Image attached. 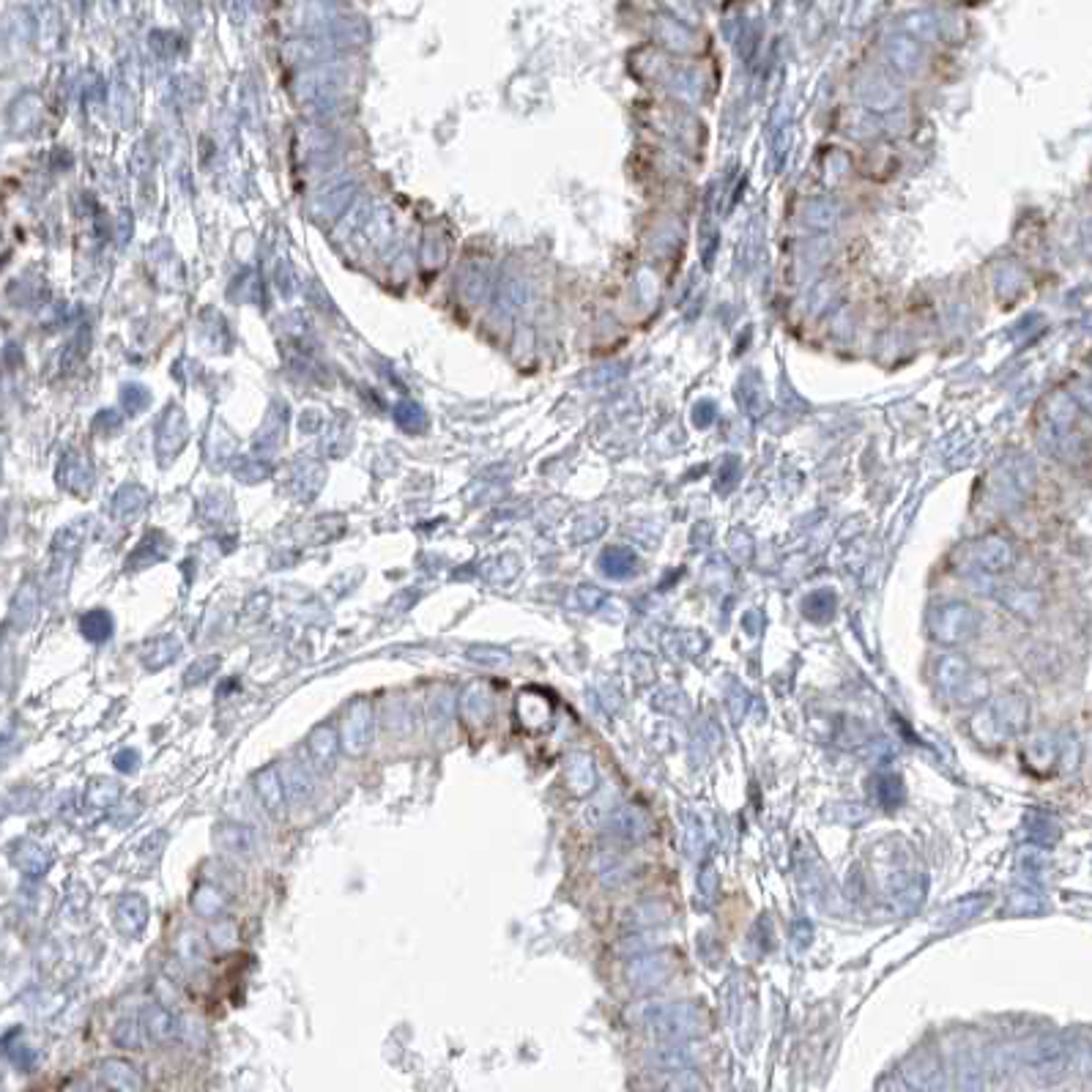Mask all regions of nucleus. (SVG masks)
<instances>
[{"label":"nucleus","mask_w":1092,"mask_h":1092,"mask_svg":"<svg viewBox=\"0 0 1092 1092\" xmlns=\"http://www.w3.org/2000/svg\"><path fill=\"white\" fill-rule=\"evenodd\" d=\"M99 1087L121 1089V1092H134V1089L142 1087V1079H140L134 1065H129L124 1059H105L99 1065Z\"/></svg>","instance_id":"6e6552de"},{"label":"nucleus","mask_w":1092,"mask_h":1092,"mask_svg":"<svg viewBox=\"0 0 1092 1092\" xmlns=\"http://www.w3.org/2000/svg\"><path fill=\"white\" fill-rule=\"evenodd\" d=\"M613 829H616V835H622V838H635V833H640L638 814L630 811V808L619 811V814L613 816Z\"/></svg>","instance_id":"412c9836"},{"label":"nucleus","mask_w":1092,"mask_h":1092,"mask_svg":"<svg viewBox=\"0 0 1092 1092\" xmlns=\"http://www.w3.org/2000/svg\"><path fill=\"white\" fill-rule=\"evenodd\" d=\"M140 1022L146 1035L154 1043H170L173 1038H178V1018L162 1005H146L140 1013Z\"/></svg>","instance_id":"0eeeda50"},{"label":"nucleus","mask_w":1092,"mask_h":1092,"mask_svg":"<svg viewBox=\"0 0 1092 1092\" xmlns=\"http://www.w3.org/2000/svg\"><path fill=\"white\" fill-rule=\"evenodd\" d=\"M140 1024L134 1022V1018H124V1022H118L115 1030H112V1043H115V1046H121V1049H137L140 1043H142V1032H146V1030H140Z\"/></svg>","instance_id":"6ab92c4d"},{"label":"nucleus","mask_w":1092,"mask_h":1092,"mask_svg":"<svg viewBox=\"0 0 1092 1092\" xmlns=\"http://www.w3.org/2000/svg\"><path fill=\"white\" fill-rule=\"evenodd\" d=\"M112 764L121 770V772H134L140 767V753L137 750H121V753L112 758Z\"/></svg>","instance_id":"4be33fe9"},{"label":"nucleus","mask_w":1092,"mask_h":1092,"mask_svg":"<svg viewBox=\"0 0 1092 1092\" xmlns=\"http://www.w3.org/2000/svg\"><path fill=\"white\" fill-rule=\"evenodd\" d=\"M279 770H282L285 792H288L291 805H307V802L313 799V794H315V777H313L310 770H307L304 764H299V762H291V764H285Z\"/></svg>","instance_id":"1a4fd4ad"},{"label":"nucleus","mask_w":1092,"mask_h":1092,"mask_svg":"<svg viewBox=\"0 0 1092 1092\" xmlns=\"http://www.w3.org/2000/svg\"><path fill=\"white\" fill-rule=\"evenodd\" d=\"M213 843H217L225 854L244 857V860H249L255 854V849H257L252 829L244 827V824H233V821H225V824H220L217 829H213Z\"/></svg>","instance_id":"423d86ee"},{"label":"nucleus","mask_w":1092,"mask_h":1092,"mask_svg":"<svg viewBox=\"0 0 1092 1092\" xmlns=\"http://www.w3.org/2000/svg\"><path fill=\"white\" fill-rule=\"evenodd\" d=\"M569 783H573L575 794H586L595 786V770H591V762L586 756H573V762H569Z\"/></svg>","instance_id":"a211bd4d"},{"label":"nucleus","mask_w":1092,"mask_h":1092,"mask_svg":"<svg viewBox=\"0 0 1092 1092\" xmlns=\"http://www.w3.org/2000/svg\"><path fill=\"white\" fill-rule=\"evenodd\" d=\"M252 783H255V794H257L260 805H264V811L271 819H285L291 799H288V792H285L282 770L274 767V764L271 767H264L260 772H255Z\"/></svg>","instance_id":"f03ea898"},{"label":"nucleus","mask_w":1092,"mask_h":1092,"mask_svg":"<svg viewBox=\"0 0 1092 1092\" xmlns=\"http://www.w3.org/2000/svg\"><path fill=\"white\" fill-rule=\"evenodd\" d=\"M115 925L124 937L137 939L148 925V900L140 893L121 895V900H118V907H115Z\"/></svg>","instance_id":"20e7f679"},{"label":"nucleus","mask_w":1092,"mask_h":1092,"mask_svg":"<svg viewBox=\"0 0 1092 1092\" xmlns=\"http://www.w3.org/2000/svg\"><path fill=\"white\" fill-rule=\"evenodd\" d=\"M80 633L90 640V644H105L112 638V616L110 611H88L80 619Z\"/></svg>","instance_id":"4468645a"},{"label":"nucleus","mask_w":1092,"mask_h":1092,"mask_svg":"<svg viewBox=\"0 0 1092 1092\" xmlns=\"http://www.w3.org/2000/svg\"><path fill=\"white\" fill-rule=\"evenodd\" d=\"M178 652H181V640L176 635H162V638L151 640V644L146 647V652H142V666H146L148 671H162L164 666H170V662L178 657Z\"/></svg>","instance_id":"9d476101"},{"label":"nucleus","mask_w":1092,"mask_h":1092,"mask_svg":"<svg viewBox=\"0 0 1092 1092\" xmlns=\"http://www.w3.org/2000/svg\"><path fill=\"white\" fill-rule=\"evenodd\" d=\"M340 748H343V740H340L337 728L331 726V723H321V726H315V728L310 731V737H307V756H310V762H313V767H315L318 772H329V770H335V762H337V753H340Z\"/></svg>","instance_id":"7ed1b4c3"},{"label":"nucleus","mask_w":1092,"mask_h":1092,"mask_svg":"<svg viewBox=\"0 0 1092 1092\" xmlns=\"http://www.w3.org/2000/svg\"><path fill=\"white\" fill-rule=\"evenodd\" d=\"M372 731H375V715H372V704L359 698L348 706V715L343 720V750L353 758H359L370 750L372 745Z\"/></svg>","instance_id":"f257e3e1"},{"label":"nucleus","mask_w":1092,"mask_h":1092,"mask_svg":"<svg viewBox=\"0 0 1092 1092\" xmlns=\"http://www.w3.org/2000/svg\"><path fill=\"white\" fill-rule=\"evenodd\" d=\"M121 797V786L107 777H93L85 786V805L90 811H107Z\"/></svg>","instance_id":"f8f14e48"},{"label":"nucleus","mask_w":1092,"mask_h":1092,"mask_svg":"<svg viewBox=\"0 0 1092 1092\" xmlns=\"http://www.w3.org/2000/svg\"><path fill=\"white\" fill-rule=\"evenodd\" d=\"M455 706H458V696H455L452 687H444V684L436 687V693L430 696V701H427V715H430V723L436 728H444L449 720H452Z\"/></svg>","instance_id":"ddd939ff"},{"label":"nucleus","mask_w":1092,"mask_h":1092,"mask_svg":"<svg viewBox=\"0 0 1092 1092\" xmlns=\"http://www.w3.org/2000/svg\"><path fill=\"white\" fill-rule=\"evenodd\" d=\"M460 709H463V718L468 723L482 726L490 718V709H493L490 693L485 691V684H471L460 698Z\"/></svg>","instance_id":"9b49d317"},{"label":"nucleus","mask_w":1092,"mask_h":1092,"mask_svg":"<svg viewBox=\"0 0 1092 1092\" xmlns=\"http://www.w3.org/2000/svg\"><path fill=\"white\" fill-rule=\"evenodd\" d=\"M4 1046H6L9 1059L14 1062V1067H19V1071H31V1067L36 1065V1059H39V1054L25 1043V1035H22V1030H11L4 1038Z\"/></svg>","instance_id":"2eb2a0df"},{"label":"nucleus","mask_w":1092,"mask_h":1092,"mask_svg":"<svg viewBox=\"0 0 1092 1092\" xmlns=\"http://www.w3.org/2000/svg\"><path fill=\"white\" fill-rule=\"evenodd\" d=\"M466 657L471 660V662H477V666H488V669H495V666H504V662L510 660V652L507 649H498V647H471L468 652H466Z\"/></svg>","instance_id":"aec40b11"},{"label":"nucleus","mask_w":1092,"mask_h":1092,"mask_svg":"<svg viewBox=\"0 0 1092 1092\" xmlns=\"http://www.w3.org/2000/svg\"><path fill=\"white\" fill-rule=\"evenodd\" d=\"M225 907H228L225 895L217 887H211V885H200L195 890V895H192V909L200 917H217V915H222Z\"/></svg>","instance_id":"dca6fc26"},{"label":"nucleus","mask_w":1092,"mask_h":1092,"mask_svg":"<svg viewBox=\"0 0 1092 1092\" xmlns=\"http://www.w3.org/2000/svg\"><path fill=\"white\" fill-rule=\"evenodd\" d=\"M11 863H14V868L19 873H25L28 879H39V876H44L47 871H50L53 854H50V849H44L41 843L22 838V841H17L11 846Z\"/></svg>","instance_id":"39448f33"},{"label":"nucleus","mask_w":1092,"mask_h":1092,"mask_svg":"<svg viewBox=\"0 0 1092 1092\" xmlns=\"http://www.w3.org/2000/svg\"><path fill=\"white\" fill-rule=\"evenodd\" d=\"M222 666V660H220V654H206V657H198L192 666H189L186 671H184V684L186 687H192V684H203L206 679H211L213 674H217V669Z\"/></svg>","instance_id":"f3484780"}]
</instances>
